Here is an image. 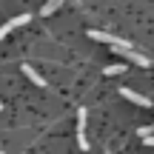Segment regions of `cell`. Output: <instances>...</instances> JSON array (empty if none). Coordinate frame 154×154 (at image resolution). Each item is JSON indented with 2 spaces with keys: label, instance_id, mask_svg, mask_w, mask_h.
I'll return each instance as SVG.
<instances>
[{
  "label": "cell",
  "instance_id": "6da1fadb",
  "mask_svg": "<svg viewBox=\"0 0 154 154\" xmlns=\"http://www.w3.org/2000/svg\"><path fill=\"white\" fill-rule=\"evenodd\" d=\"M88 37H91V40H100V43H109V46H114L117 51H126V49H131V43H128V40L117 37V34H109V32H88Z\"/></svg>",
  "mask_w": 154,
  "mask_h": 154
},
{
  "label": "cell",
  "instance_id": "7a4b0ae2",
  "mask_svg": "<svg viewBox=\"0 0 154 154\" xmlns=\"http://www.w3.org/2000/svg\"><path fill=\"white\" fill-rule=\"evenodd\" d=\"M86 117H88L86 109H77V146H80L83 151L88 149V140H86Z\"/></svg>",
  "mask_w": 154,
  "mask_h": 154
},
{
  "label": "cell",
  "instance_id": "3957f363",
  "mask_svg": "<svg viewBox=\"0 0 154 154\" xmlns=\"http://www.w3.org/2000/svg\"><path fill=\"white\" fill-rule=\"evenodd\" d=\"M29 20H32V17H29V14H17V17H11L9 23H3V26H0V40H3V37H6V34H9V32H14L17 26H26Z\"/></svg>",
  "mask_w": 154,
  "mask_h": 154
},
{
  "label": "cell",
  "instance_id": "277c9868",
  "mask_svg": "<svg viewBox=\"0 0 154 154\" xmlns=\"http://www.w3.org/2000/svg\"><path fill=\"white\" fill-rule=\"evenodd\" d=\"M120 94H123L126 100H131L134 106H143V109H149V106H151V100H149V97H143V94H137L134 88H120Z\"/></svg>",
  "mask_w": 154,
  "mask_h": 154
},
{
  "label": "cell",
  "instance_id": "5b68a950",
  "mask_svg": "<svg viewBox=\"0 0 154 154\" xmlns=\"http://www.w3.org/2000/svg\"><path fill=\"white\" fill-rule=\"evenodd\" d=\"M117 54H123V57H126V60L128 63H134V66H149V57H146V54H137V51H134V49H126V51H117Z\"/></svg>",
  "mask_w": 154,
  "mask_h": 154
},
{
  "label": "cell",
  "instance_id": "8992f818",
  "mask_svg": "<svg viewBox=\"0 0 154 154\" xmlns=\"http://www.w3.org/2000/svg\"><path fill=\"white\" fill-rule=\"evenodd\" d=\"M23 74H26V77H29V80H32V83H34V86H40V88H43V86H46V80H43V77H40L37 72H34V69H32V66H23Z\"/></svg>",
  "mask_w": 154,
  "mask_h": 154
},
{
  "label": "cell",
  "instance_id": "52a82bcc",
  "mask_svg": "<svg viewBox=\"0 0 154 154\" xmlns=\"http://www.w3.org/2000/svg\"><path fill=\"white\" fill-rule=\"evenodd\" d=\"M123 72H126V66H123V63H111V66L103 69V74H109V77H111V74H123Z\"/></svg>",
  "mask_w": 154,
  "mask_h": 154
},
{
  "label": "cell",
  "instance_id": "ba28073f",
  "mask_svg": "<svg viewBox=\"0 0 154 154\" xmlns=\"http://www.w3.org/2000/svg\"><path fill=\"white\" fill-rule=\"evenodd\" d=\"M60 6H63V3H60V0H51V3H46V6H43V9H40V14H54V11H57V9H60Z\"/></svg>",
  "mask_w": 154,
  "mask_h": 154
},
{
  "label": "cell",
  "instance_id": "9c48e42d",
  "mask_svg": "<svg viewBox=\"0 0 154 154\" xmlns=\"http://www.w3.org/2000/svg\"><path fill=\"white\" fill-rule=\"evenodd\" d=\"M146 146H154V137H149V140H146Z\"/></svg>",
  "mask_w": 154,
  "mask_h": 154
},
{
  "label": "cell",
  "instance_id": "30bf717a",
  "mask_svg": "<svg viewBox=\"0 0 154 154\" xmlns=\"http://www.w3.org/2000/svg\"><path fill=\"white\" fill-rule=\"evenodd\" d=\"M0 109H3V100H0Z\"/></svg>",
  "mask_w": 154,
  "mask_h": 154
}]
</instances>
